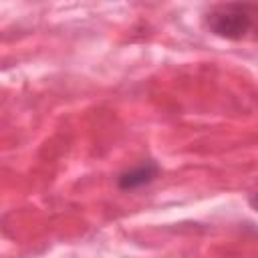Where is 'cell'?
I'll return each instance as SVG.
<instances>
[{"mask_svg":"<svg viewBox=\"0 0 258 258\" xmlns=\"http://www.w3.org/2000/svg\"><path fill=\"white\" fill-rule=\"evenodd\" d=\"M254 16H258V4L228 2L216 4L204 14V24L210 32L226 40H242L254 28Z\"/></svg>","mask_w":258,"mask_h":258,"instance_id":"obj_1","label":"cell"},{"mask_svg":"<svg viewBox=\"0 0 258 258\" xmlns=\"http://www.w3.org/2000/svg\"><path fill=\"white\" fill-rule=\"evenodd\" d=\"M157 173H159L157 163L145 161V163H139V165L119 173L117 185H119V189H135V187H141L145 183H151L157 177Z\"/></svg>","mask_w":258,"mask_h":258,"instance_id":"obj_2","label":"cell"},{"mask_svg":"<svg viewBox=\"0 0 258 258\" xmlns=\"http://www.w3.org/2000/svg\"><path fill=\"white\" fill-rule=\"evenodd\" d=\"M248 202H250V206H252V208H254V210L258 212V194L250 196V198H248Z\"/></svg>","mask_w":258,"mask_h":258,"instance_id":"obj_3","label":"cell"}]
</instances>
